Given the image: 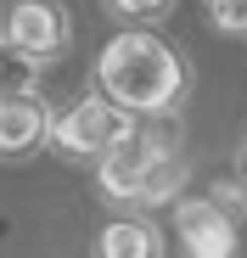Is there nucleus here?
Instances as JSON below:
<instances>
[{"label": "nucleus", "instance_id": "obj_1", "mask_svg": "<svg viewBox=\"0 0 247 258\" xmlns=\"http://www.w3.org/2000/svg\"><path fill=\"white\" fill-rule=\"evenodd\" d=\"M96 90L112 96L118 107H130L135 118H163L174 112V101L186 96V68L180 56L146 28H124L101 45L96 62Z\"/></svg>", "mask_w": 247, "mask_h": 258}, {"label": "nucleus", "instance_id": "obj_2", "mask_svg": "<svg viewBox=\"0 0 247 258\" xmlns=\"http://www.w3.org/2000/svg\"><path fill=\"white\" fill-rule=\"evenodd\" d=\"M186 180V152H180V129L169 123H135L101 163H96V185L107 202L124 208H152V202H169Z\"/></svg>", "mask_w": 247, "mask_h": 258}, {"label": "nucleus", "instance_id": "obj_3", "mask_svg": "<svg viewBox=\"0 0 247 258\" xmlns=\"http://www.w3.org/2000/svg\"><path fill=\"white\" fill-rule=\"evenodd\" d=\"M141 118L130 112V107H118L112 96H79L68 112H56L51 118V146L68 157V163H101L124 135H130Z\"/></svg>", "mask_w": 247, "mask_h": 258}, {"label": "nucleus", "instance_id": "obj_4", "mask_svg": "<svg viewBox=\"0 0 247 258\" xmlns=\"http://www.w3.org/2000/svg\"><path fill=\"white\" fill-rule=\"evenodd\" d=\"M0 34L23 45L28 56L39 62H56L73 39V23H68V6L62 0H12L6 12H0Z\"/></svg>", "mask_w": 247, "mask_h": 258}, {"label": "nucleus", "instance_id": "obj_5", "mask_svg": "<svg viewBox=\"0 0 247 258\" xmlns=\"http://www.w3.org/2000/svg\"><path fill=\"white\" fill-rule=\"evenodd\" d=\"M236 225H241V213H230L214 191L174 208V230H180V247L191 258H230L236 252Z\"/></svg>", "mask_w": 247, "mask_h": 258}, {"label": "nucleus", "instance_id": "obj_6", "mask_svg": "<svg viewBox=\"0 0 247 258\" xmlns=\"http://www.w3.org/2000/svg\"><path fill=\"white\" fill-rule=\"evenodd\" d=\"M51 101L39 90H17L0 96V163H23L34 152L51 146Z\"/></svg>", "mask_w": 247, "mask_h": 258}, {"label": "nucleus", "instance_id": "obj_7", "mask_svg": "<svg viewBox=\"0 0 247 258\" xmlns=\"http://www.w3.org/2000/svg\"><path fill=\"white\" fill-rule=\"evenodd\" d=\"M96 252L101 258H157L163 252V236L146 219H112V225H101Z\"/></svg>", "mask_w": 247, "mask_h": 258}, {"label": "nucleus", "instance_id": "obj_8", "mask_svg": "<svg viewBox=\"0 0 247 258\" xmlns=\"http://www.w3.org/2000/svg\"><path fill=\"white\" fill-rule=\"evenodd\" d=\"M39 73H45V62H39V56H28L23 45H12V39L0 34V96L39 90Z\"/></svg>", "mask_w": 247, "mask_h": 258}, {"label": "nucleus", "instance_id": "obj_9", "mask_svg": "<svg viewBox=\"0 0 247 258\" xmlns=\"http://www.w3.org/2000/svg\"><path fill=\"white\" fill-rule=\"evenodd\" d=\"M101 6L112 17H124V23H163L174 0H101Z\"/></svg>", "mask_w": 247, "mask_h": 258}, {"label": "nucleus", "instance_id": "obj_10", "mask_svg": "<svg viewBox=\"0 0 247 258\" xmlns=\"http://www.w3.org/2000/svg\"><path fill=\"white\" fill-rule=\"evenodd\" d=\"M208 17L225 34H247V0H208Z\"/></svg>", "mask_w": 247, "mask_h": 258}, {"label": "nucleus", "instance_id": "obj_11", "mask_svg": "<svg viewBox=\"0 0 247 258\" xmlns=\"http://www.w3.org/2000/svg\"><path fill=\"white\" fill-rule=\"evenodd\" d=\"M236 174H241V185H247V141H241V157H236Z\"/></svg>", "mask_w": 247, "mask_h": 258}]
</instances>
